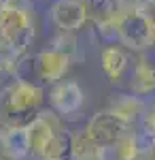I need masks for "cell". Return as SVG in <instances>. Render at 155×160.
Masks as SVG:
<instances>
[{"mask_svg":"<svg viewBox=\"0 0 155 160\" xmlns=\"http://www.w3.org/2000/svg\"><path fill=\"white\" fill-rule=\"evenodd\" d=\"M0 152L9 160H28V132L26 128H7L0 126Z\"/></svg>","mask_w":155,"mask_h":160,"instance_id":"12","label":"cell"},{"mask_svg":"<svg viewBox=\"0 0 155 160\" xmlns=\"http://www.w3.org/2000/svg\"><path fill=\"white\" fill-rule=\"evenodd\" d=\"M17 53H13L9 47L0 43V83L15 79V66H17Z\"/></svg>","mask_w":155,"mask_h":160,"instance_id":"16","label":"cell"},{"mask_svg":"<svg viewBox=\"0 0 155 160\" xmlns=\"http://www.w3.org/2000/svg\"><path fill=\"white\" fill-rule=\"evenodd\" d=\"M130 128H132L130 124L123 122L119 115L113 113L108 107L102 109V111H96L94 115L87 120V124H85V132L92 137L98 145H102V148L115 143V141H117L121 135H125Z\"/></svg>","mask_w":155,"mask_h":160,"instance_id":"6","label":"cell"},{"mask_svg":"<svg viewBox=\"0 0 155 160\" xmlns=\"http://www.w3.org/2000/svg\"><path fill=\"white\" fill-rule=\"evenodd\" d=\"M130 92L138 94V96H149L155 92V64L147 58H138L132 66L130 81H128Z\"/></svg>","mask_w":155,"mask_h":160,"instance_id":"14","label":"cell"},{"mask_svg":"<svg viewBox=\"0 0 155 160\" xmlns=\"http://www.w3.org/2000/svg\"><path fill=\"white\" fill-rule=\"evenodd\" d=\"M36 38V19L32 9L17 0L0 2V43L13 53L24 56Z\"/></svg>","mask_w":155,"mask_h":160,"instance_id":"2","label":"cell"},{"mask_svg":"<svg viewBox=\"0 0 155 160\" xmlns=\"http://www.w3.org/2000/svg\"><path fill=\"white\" fill-rule=\"evenodd\" d=\"M144 107H147L144 98L134 94V92H117V94H113V98L108 102V109L113 113H117L121 120L128 122L130 126H134L140 120Z\"/></svg>","mask_w":155,"mask_h":160,"instance_id":"11","label":"cell"},{"mask_svg":"<svg viewBox=\"0 0 155 160\" xmlns=\"http://www.w3.org/2000/svg\"><path fill=\"white\" fill-rule=\"evenodd\" d=\"M100 66L110 83H117L130 71V49L123 45H106L100 51Z\"/></svg>","mask_w":155,"mask_h":160,"instance_id":"10","label":"cell"},{"mask_svg":"<svg viewBox=\"0 0 155 160\" xmlns=\"http://www.w3.org/2000/svg\"><path fill=\"white\" fill-rule=\"evenodd\" d=\"M151 43H153V47H155V24H151Z\"/></svg>","mask_w":155,"mask_h":160,"instance_id":"18","label":"cell"},{"mask_svg":"<svg viewBox=\"0 0 155 160\" xmlns=\"http://www.w3.org/2000/svg\"><path fill=\"white\" fill-rule=\"evenodd\" d=\"M151 160H155V149H153V158H151Z\"/></svg>","mask_w":155,"mask_h":160,"instance_id":"20","label":"cell"},{"mask_svg":"<svg viewBox=\"0 0 155 160\" xmlns=\"http://www.w3.org/2000/svg\"><path fill=\"white\" fill-rule=\"evenodd\" d=\"M49 109H53L62 120H74L85 102V92L74 79H62L58 83H51L47 94Z\"/></svg>","mask_w":155,"mask_h":160,"instance_id":"4","label":"cell"},{"mask_svg":"<svg viewBox=\"0 0 155 160\" xmlns=\"http://www.w3.org/2000/svg\"><path fill=\"white\" fill-rule=\"evenodd\" d=\"M89 22L98 28L100 37L106 41L117 38V19H119V0H83Z\"/></svg>","mask_w":155,"mask_h":160,"instance_id":"8","label":"cell"},{"mask_svg":"<svg viewBox=\"0 0 155 160\" xmlns=\"http://www.w3.org/2000/svg\"><path fill=\"white\" fill-rule=\"evenodd\" d=\"M119 45H123L130 51H144L153 47L151 43V24L140 9L121 11L117 19V38Z\"/></svg>","mask_w":155,"mask_h":160,"instance_id":"3","label":"cell"},{"mask_svg":"<svg viewBox=\"0 0 155 160\" xmlns=\"http://www.w3.org/2000/svg\"><path fill=\"white\" fill-rule=\"evenodd\" d=\"M74 62L77 60L64 47H60L58 43L51 41L47 47H43L36 53V73H38V79L43 83H58V81H62L68 75V71H70V66Z\"/></svg>","mask_w":155,"mask_h":160,"instance_id":"5","label":"cell"},{"mask_svg":"<svg viewBox=\"0 0 155 160\" xmlns=\"http://www.w3.org/2000/svg\"><path fill=\"white\" fill-rule=\"evenodd\" d=\"M0 160H9V158H4V156H0Z\"/></svg>","mask_w":155,"mask_h":160,"instance_id":"19","label":"cell"},{"mask_svg":"<svg viewBox=\"0 0 155 160\" xmlns=\"http://www.w3.org/2000/svg\"><path fill=\"white\" fill-rule=\"evenodd\" d=\"M70 158V130L64 122L30 154V160H68Z\"/></svg>","mask_w":155,"mask_h":160,"instance_id":"9","label":"cell"},{"mask_svg":"<svg viewBox=\"0 0 155 160\" xmlns=\"http://www.w3.org/2000/svg\"><path fill=\"white\" fill-rule=\"evenodd\" d=\"M104 160H144L143 149H140V139L138 130H128L121 135L115 143L104 148Z\"/></svg>","mask_w":155,"mask_h":160,"instance_id":"13","label":"cell"},{"mask_svg":"<svg viewBox=\"0 0 155 160\" xmlns=\"http://www.w3.org/2000/svg\"><path fill=\"white\" fill-rule=\"evenodd\" d=\"M49 19L60 32H79L89 22L83 0H55L51 4Z\"/></svg>","mask_w":155,"mask_h":160,"instance_id":"7","label":"cell"},{"mask_svg":"<svg viewBox=\"0 0 155 160\" xmlns=\"http://www.w3.org/2000/svg\"><path fill=\"white\" fill-rule=\"evenodd\" d=\"M0 2H2V0H0Z\"/></svg>","mask_w":155,"mask_h":160,"instance_id":"21","label":"cell"},{"mask_svg":"<svg viewBox=\"0 0 155 160\" xmlns=\"http://www.w3.org/2000/svg\"><path fill=\"white\" fill-rule=\"evenodd\" d=\"M68 160H104V148L98 145L83 130L70 132V158Z\"/></svg>","mask_w":155,"mask_h":160,"instance_id":"15","label":"cell"},{"mask_svg":"<svg viewBox=\"0 0 155 160\" xmlns=\"http://www.w3.org/2000/svg\"><path fill=\"white\" fill-rule=\"evenodd\" d=\"M138 124H140V130H143V132L155 137V100L153 102H147V107H144Z\"/></svg>","mask_w":155,"mask_h":160,"instance_id":"17","label":"cell"},{"mask_svg":"<svg viewBox=\"0 0 155 160\" xmlns=\"http://www.w3.org/2000/svg\"><path fill=\"white\" fill-rule=\"evenodd\" d=\"M45 90L40 83L11 79L0 90V126L26 128L43 109Z\"/></svg>","mask_w":155,"mask_h":160,"instance_id":"1","label":"cell"}]
</instances>
